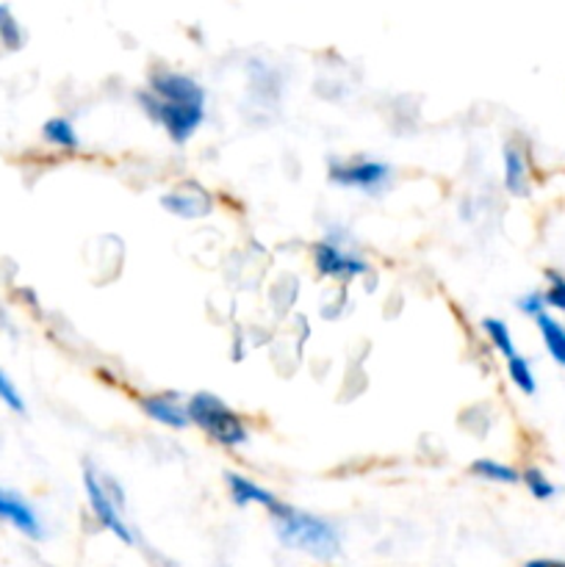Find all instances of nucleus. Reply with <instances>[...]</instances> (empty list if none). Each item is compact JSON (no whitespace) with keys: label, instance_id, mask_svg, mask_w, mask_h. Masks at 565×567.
Returning a JSON list of instances; mask_svg holds the SVG:
<instances>
[{"label":"nucleus","instance_id":"aec40b11","mask_svg":"<svg viewBox=\"0 0 565 567\" xmlns=\"http://www.w3.org/2000/svg\"><path fill=\"white\" fill-rule=\"evenodd\" d=\"M524 482H526V487H530L532 496L541 498V502H543V498H552V496H554V485H552V482H548L546 476H543L537 468L526 471Z\"/></svg>","mask_w":565,"mask_h":567},{"label":"nucleus","instance_id":"4468645a","mask_svg":"<svg viewBox=\"0 0 565 567\" xmlns=\"http://www.w3.org/2000/svg\"><path fill=\"white\" fill-rule=\"evenodd\" d=\"M504 186L513 194H526V164L515 147L504 150Z\"/></svg>","mask_w":565,"mask_h":567},{"label":"nucleus","instance_id":"4be33fe9","mask_svg":"<svg viewBox=\"0 0 565 567\" xmlns=\"http://www.w3.org/2000/svg\"><path fill=\"white\" fill-rule=\"evenodd\" d=\"M543 297L541 293H530V297H524V299H518V308L524 310V313H530V316H541V313H546V310H543Z\"/></svg>","mask_w":565,"mask_h":567},{"label":"nucleus","instance_id":"1a4fd4ad","mask_svg":"<svg viewBox=\"0 0 565 567\" xmlns=\"http://www.w3.org/2000/svg\"><path fill=\"white\" fill-rule=\"evenodd\" d=\"M227 487H230V496H233V502L238 504V507H244V504H264V507H269L271 513L280 507V504H277V498L271 496L269 491H264L260 485L249 482L247 476L227 474Z\"/></svg>","mask_w":565,"mask_h":567},{"label":"nucleus","instance_id":"9d476101","mask_svg":"<svg viewBox=\"0 0 565 567\" xmlns=\"http://www.w3.org/2000/svg\"><path fill=\"white\" fill-rule=\"evenodd\" d=\"M166 210L177 216H186V219H194V216L210 214V199L208 194L203 192H172L161 199Z\"/></svg>","mask_w":565,"mask_h":567},{"label":"nucleus","instance_id":"7ed1b4c3","mask_svg":"<svg viewBox=\"0 0 565 567\" xmlns=\"http://www.w3.org/2000/svg\"><path fill=\"white\" fill-rule=\"evenodd\" d=\"M138 103L144 105L150 116L155 122L166 127V133L172 136V142L183 144L188 142L194 131L203 125V116H205V105H186V103H164L158 100L155 94L150 92H138Z\"/></svg>","mask_w":565,"mask_h":567},{"label":"nucleus","instance_id":"f8f14e48","mask_svg":"<svg viewBox=\"0 0 565 567\" xmlns=\"http://www.w3.org/2000/svg\"><path fill=\"white\" fill-rule=\"evenodd\" d=\"M537 327H541V336L548 354H552L559 365H565V327L557 324L548 313L537 316Z\"/></svg>","mask_w":565,"mask_h":567},{"label":"nucleus","instance_id":"20e7f679","mask_svg":"<svg viewBox=\"0 0 565 567\" xmlns=\"http://www.w3.org/2000/svg\"><path fill=\"white\" fill-rule=\"evenodd\" d=\"M83 485H86L89 504H92V509H94V515H97L100 524H103L109 532H114L122 543L133 546V543H136V537H133V532L127 529L125 520L120 518V509L114 507V498H111V491L105 487V482H100L97 474H94L92 468H86V474H83Z\"/></svg>","mask_w":565,"mask_h":567},{"label":"nucleus","instance_id":"423d86ee","mask_svg":"<svg viewBox=\"0 0 565 567\" xmlns=\"http://www.w3.org/2000/svg\"><path fill=\"white\" fill-rule=\"evenodd\" d=\"M150 94H155L164 103H186V105H205V92L194 78L181 75L172 70H158L150 78Z\"/></svg>","mask_w":565,"mask_h":567},{"label":"nucleus","instance_id":"0eeeda50","mask_svg":"<svg viewBox=\"0 0 565 567\" xmlns=\"http://www.w3.org/2000/svg\"><path fill=\"white\" fill-rule=\"evenodd\" d=\"M314 264L321 275L327 277H338V280H352V277H360L369 271L366 260L355 258V255L343 252L338 244L332 241H321L316 244L314 249Z\"/></svg>","mask_w":565,"mask_h":567},{"label":"nucleus","instance_id":"f3484780","mask_svg":"<svg viewBox=\"0 0 565 567\" xmlns=\"http://www.w3.org/2000/svg\"><path fill=\"white\" fill-rule=\"evenodd\" d=\"M0 42H3V48H9V50H17L22 44L20 22L14 20V14H11L9 6H3V3H0Z\"/></svg>","mask_w":565,"mask_h":567},{"label":"nucleus","instance_id":"6e6552de","mask_svg":"<svg viewBox=\"0 0 565 567\" xmlns=\"http://www.w3.org/2000/svg\"><path fill=\"white\" fill-rule=\"evenodd\" d=\"M0 520H6L9 526H14L17 532H22L31 540H39L44 535L42 520L33 513L31 504L14 491H0Z\"/></svg>","mask_w":565,"mask_h":567},{"label":"nucleus","instance_id":"a211bd4d","mask_svg":"<svg viewBox=\"0 0 565 567\" xmlns=\"http://www.w3.org/2000/svg\"><path fill=\"white\" fill-rule=\"evenodd\" d=\"M507 371H510V380L515 382V388H521L524 393H535V377H532L530 363H526L524 358L507 360Z\"/></svg>","mask_w":565,"mask_h":567},{"label":"nucleus","instance_id":"dca6fc26","mask_svg":"<svg viewBox=\"0 0 565 567\" xmlns=\"http://www.w3.org/2000/svg\"><path fill=\"white\" fill-rule=\"evenodd\" d=\"M482 330L487 332V338H491L493 347L502 352V358H507V360L518 358V352H515V347H513V338H510V330H507V324H504V321L485 319V321H482Z\"/></svg>","mask_w":565,"mask_h":567},{"label":"nucleus","instance_id":"39448f33","mask_svg":"<svg viewBox=\"0 0 565 567\" xmlns=\"http://www.w3.org/2000/svg\"><path fill=\"white\" fill-rule=\"evenodd\" d=\"M391 177V166L380 164V161H352V164H332L330 166V181L338 186H352L363 188V192H377L386 186Z\"/></svg>","mask_w":565,"mask_h":567},{"label":"nucleus","instance_id":"2eb2a0df","mask_svg":"<svg viewBox=\"0 0 565 567\" xmlns=\"http://www.w3.org/2000/svg\"><path fill=\"white\" fill-rule=\"evenodd\" d=\"M471 471H474L476 476H482V480L502 482V485H515V482L521 480L518 471H513L504 463H496V460H476V463L471 465Z\"/></svg>","mask_w":565,"mask_h":567},{"label":"nucleus","instance_id":"f257e3e1","mask_svg":"<svg viewBox=\"0 0 565 567\" xmlns=\"http://www.w3.org/2000/svg\"><path fill=\"white\" fill-rule=\"evenodd\" d=\"M271 515L277 518V537L288 548H297L316 559H332L341 551V537H338L336 526L327 524L319 515L299 513L291 507H277Z\"/></svg>","mask_w":565,"mask_h":567},{"label":"nucleus","instance_id":"ddd939ff","mask_svg":"<svg viewBox=\"0 0 565 567\" xmlns=\"http://www.w3.org/2000/svg\"><path fill=\"white\" fill-rule=\"evenodd\" d=\"M42 136H44V142L55 144V147H61V150H75L78 144H81L78 142L75 127H72V122L64 120V116H53V120L44 122Z\"/></svg>","mask_w":565,"mask_h":567},{"label":"nucleus","instance_id":"5701e85b","mask_svg":"<svg viewBox=\"0 0 565 567\" xmlns=\"http://www.w3.org/2000/svg\"><path fill=\"white\" fill-rule=\"evenodd\" d=\"M526 567H565V563H557V559H535Z\"/></svg>","mask_w":565,"mask_h":567},{"label":"nucleus","instance_id":"412c9836","mask_svg":"<svg viewBox=\"0 0 565 567\" xmlns=\"http://www.w3.org/2000/svg\"><path fill=\"white\" fill-rule=\"evenodd\" d=\"M548 277H552V288L543 293V302H548L557 310H565V280L559 275H548Z\"/></svg>","mask_w":565,"mask_h":567},{"label":"nucleus","instance_id":"9b49d317","mask_svg":"<svg viewBox=\"0 0 565 567\" xmlns=\"http://www.w3.org/2000/svg\"><path fill=\"white\" fill-rule=\"evenodd\" d=\"M142 408L150 419L161 421V424L175 426V430L188 426V413L172 396H147L142 402Z\"/></svg>","mask_w":565,"mask_h":567},{"label":"nucleus","instance_id":"f03ea898","mask_svg":"<svg viewBox=\"0 0 565 567\" xmlns=\"http://www.w3.org/2000/svg\"><path fill=\"white\" fill-rule=\"evenodd\" d=\"M186 413L188 421H194L199 430L208 432V437H214L222 446H242V443H247L244 421L214 393H194L188 399Z\"/></svg>","mask_w":565,"mask_h":567},{"label":"nucleus","instance_id":"6ab92c4d","mask_svg":"<svg viewBox=\"0 0 565 567\" xmlns=\"http://www.w3.org/2000/svg\"><path fill=\"white\" fill-rule=\"evenodd\" d=\"M0 402H3L9 410H14V413H22V410H25V402H22L20 391H17L14 382H11V377L6 374L3 369H0Z\"/></svg>","mask_w":565,"mask_h":567}]
</instances>
